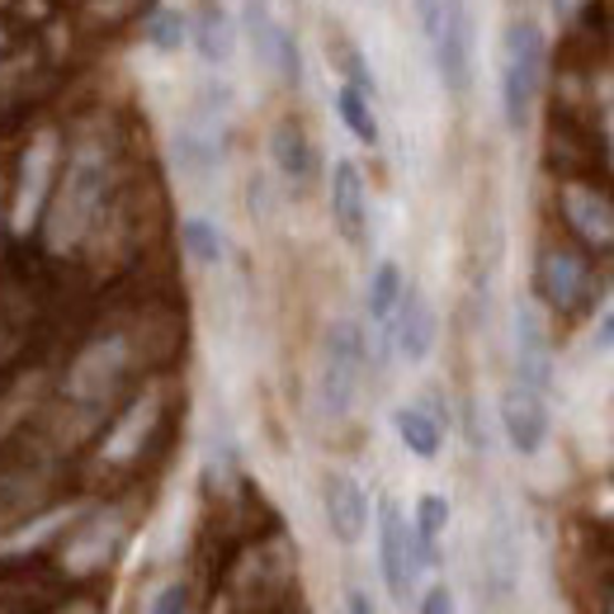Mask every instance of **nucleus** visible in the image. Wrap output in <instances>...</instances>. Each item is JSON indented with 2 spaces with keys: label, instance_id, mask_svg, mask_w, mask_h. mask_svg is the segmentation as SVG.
Listing matches in <instances>:
<instances>
[{
  "label": "nucleus",
  "instance_id": "obj_10",
  "mask_svg": "<svg viewBox=\"0 0 614 614\" xmlns=\"http://www.w3.org/2000/svg\"><path fill=\"white\" fill-rule=\"evenodd\" d=\"M326 524L341 543H360L368 530V491L350 472H331L326 478Z\"/></svg>",
  "mask_w": 614,
  "mask_h": 614
},
{
  "label": "nucleus",
  "instance_id": "obj_17",
  "mask_svg": "<svg viewBox=\"0 0 614 614\" xmlns=\"http://www.w3.org/2000/svg\"><path fill=\"white\" fill-rule=\"evenodd\" d=\"M568 218L576 222V232L595 246H614V208L605 199L586 195V189H568Z\"/></svg>",
  "mask_w": 614,
  "mask_h": 614
},
{
  "label": "nucleus",
  "instance_id": "obj_28",
  "mask_svg": "<svg viewBox=\"0 0 614 614\" xmlns=\"http://www.w3.org/2000/svg\"><path fill=\"white\" fill-rule=\"evenodd\" d=\"M416 614H454V591L449 586H430L426 595H420Z\"/></svg>",
  "mask_w": 614,
  "mask_h": 614
},
{
  "label": "nucleus",
  "instance_id": "obj_12",
  "mask_svg": "<svg viewBox=\"0 0 614 614\" xmlns=\"http://www.w3.org/2000/svg\"><path fill=\"white\" fill-rule=\"evenodd\" d=\"M123 341L114 336V341H100V345H91L85 355L76 360V368H72V393L76 397H100V393H110V383L118 378V368H123Z\"/></svg>",
  "mask_w": 614,
  "mask_h": 614
},
{
  "label": "nucleus",
  "instance_id": "obj_26",
  "mask_svg": "<svg viewBox=\"0 0 614 614\" xmlns=\"http://www.w3.org/2000/svg\"><path fill=\"white\" fill-rule=\"evenodd\" d=\"M152 416H156V402L152 397L137 402V412L114 430V440H110V449H104V454H110V459H128V454H137V445H143V435L152 426Z\"/></svg>",
  "mask_w": 614,
  "mask_h": 614
},
{
  "label": "nucleus",
  "instance_id": "obj_18",
  "mask_svg": "<svg viewBox=\"0 0 614 614\" xmlns=\"http://www.w3.org/2000/svg\"><path fill=\"white\" fill-rule=\"evenodd\" d=\"M270 152H274V166L284 170V180H293V185H308V180H312V170H318V156H312L308 137L298 133L293 123H284V128H274Z\"/></svg>",
  "mask_w": 614,
  "mask_h": 614
},
{
  "label": "nucleus",
  "instance_id": "obj_32",
  "mask_svg": "<svg viewBox=\"0 0 614 614\" xmlns=\"http://www.w3.org/2000/svg\"><path fill=\"white\" fill-rule=\"evenodd\" d=\"M62 614H91V610H85V605H72V610H62Z\"/></svg>",
  "mask_w": 614,
  "mask_h": 614
},
{
  "label": "nucleus",
  "instance_id": "obj_8",
  "mask_svg": "<svg viewBox=\"0 0 614 614\" xmlns=\"http://www.w3.org/2000/svg\"><path fill=\"white\" fill-rule=\"evenodd\" d=\"M435 331H440V322H435V308L426 303V293L402 289V303H397L393 322H388V336L402 350V360H407V364H426L430 350H435Z\"/></svg>",
  "mask_w": 614,
  "mask_h": 614
},
{
  "label": "nucleus",
  "instance_id": "obj_13",
  "mask_svg": "<svg viewBox=\"0 0 614 614\" xmlns=\"http://www.w3.org/2000/svg\"><path fill=\"white\" fill-rule=\"evenodd\" d=\"M189 39H195L204 62L222 66L227 58H232V48H237V29H232V20H227V10L218 6V0H199L195 20H189Z\"/></svg>",
  "mask_w": 614,
  "mask_h": 614
},
{
  "label": "nucleus",
  "instance_id": "obj_4",
  "mask_svg": "<svg viewBox=\"0 0 614 614\" xmlns=\"http://www.w3.org/2000/svg\"><path fill=\"white\" fill-rule=\"evenodd\" d=\"M435 66H440V81L449 85V95H464L472 81V14L468 0H445L440 29H435Z\"/></svg>",
  "mask_w": 614,
  "mask_h": 614
},
{
  "label": "nucleus",
  "instance_id": "obj_3",
  "mask_svg": "<svg viewBox=\"0 0 614 614\" xmlns=\"http://www.w3.org/2000/svg\"><path fill=\"white\" fill-rule=\"evenodd\" d=\"M378 568H383V582H388V591L397 601H407L416 591V576L426 568V558L416 549V534H412V524L402 516L397 501L378 506Z\"/></svg>",
  "mask_w": 614,
  "mask_h": 614
},
{
  "label": "nucleus",
  "instance_id": "obj_22",
  "mask_svg": "<svg viewBox=\"0 0 614 614\" xmlns=\"http://www.w3.org/2000/svg\"><path fill=\"white\" fill-rule=\"evenodd\" d=\"M402 270H397V260H383V266L374 270V279H368V318L388 326L393 322V312L402 303Z\"/></svg>",
  "mask_w": 614,
  "mask_h": 614
},
{
  "label": "nucleus",
  "instance_id": "obj_24",
  "mask_svg": "<svg viewBox=\"0 0 614 614\" xmlns=\"http://www.w3.org/2000/svg\"><path fill=\"white\" fill-rule=\"evenodd\" d=\"M180 241H185L189 260H199V266H218L222 251H227V246H222V232H218V222H208V218H185Z\"/></svg>",
  "mask_w": 614,
  "mask_h": 614
},
{
  "label": "nucleus",
  "instance_id": "obj_20",
  "mask_svg": "<svg viewBox=\"0 0 614 614\" xmlns=\"http://www.w3.org/2000/svg\"><path fill=\"white\" fill-rule=\"evenodd\" d=\"M81 516V506H62V511H48L39 516L33 524H24V530H14L0 539V558H14V553H33V549H43V543L62 530V524H72Z\"/></svg>",
  "mask_w": 614,
  "mask_h": 614
},
{
  "label": "nucleus",
  "instance_id": "obj_30",
  "mask_svg": "<svg viewBox=\"0 0 614 614\" xmlns=\"http://www.w3.org/2000/svg\"><path fill=\"white\" fill-rule=\"evenodd\" d=\"M591 345L601 350V355H610V350H614V312H605V318H601V326H595Z\"/></svg>",
  "mask_w": 614,
  "mask_h": 614
},
{
  "label": "nucleus",
  "instance_id": "obj_11",
  "mask_svg": "<svg viewBox=\"0 0 614 614\" xmlns=\"http://www.w3.org/2000/svg\"><path fill=\"white\" fill-rule=\"evenodd\" d=\"M516 368H520V383L530 388H549V374H553V360H549V336H543V322L530 303L516 308Z\"/></svg>",
  "mask_w": 614,
  "mask_h": 614
},
{
  "label": "nucleus",
  "instance_id": "obj_14",
  "mask_svg": "<svg viewBox=\"0 0 614 614\" xmlns=\"http://www.w3.org/2000/svg\"><path fill=\"white\" fill-rule=\"evenodd\" d=\"M582 284H586V270L582 260H576L572 251H549L539 266V289L543 298H549L553 308H572L576 298H582Z\"/></svg>",
  "mask_w": 614,
  "mask_h": 614
},
{
  "label": "nucleus",
  "instance_id": "obj_31",
  "mask_svg": "<svg viewBox=\"0 0 614 614\" xmlns=\"http://www.w3.org/2000/svg\"><path fill=\"white\" fill-rule=\"evenodd\" d=\"M350 614H378V610H374V601H368L364 591H350Z\"/></svg>",
  "mask_w": 614,
  "mask_h": 614
},
{
  "label": "nucleus",
  "instance_id": "obj_29",
  "mask_svg": "<svg viewBox=\"0 0 614 614\" xmlns=\"http://www.w3.org/2000/svg\"><path fill=\"white\" fill-rule=\"evenodd\" d=\"M440 14H445V0H416V20H420V33H426V39H435Z\"/></svg>",
  "mask_w": 614,
  "mask_h": 614
},
{
  "label": "nucleus",
  "instance_id": "obj_21",
  "mask_svg": "<svg viewBox=\"0 0 614 614\" xmlns=\"http://www.w3.org/2000/svg\"><path fill=\"white\" fill-rule=\"evenodd\" d=\"M336 110H341V123L360 137L364 147H374V143H378V118H374V104H368V95L360 91V85H350V81L341 85V91H336Z\"/></svg>",
  "mask_w": 614,
  "mask_h": 614
},
{
  "label": "nucleus",
  "instance_id": "obj_15",
  "mask_svg": "<svg viewBox=\"0 0 614 614\" xmlns=\"http://www.w3.org/2000/svg\"><path fill=\"white\" fill-rule=\"evenodd\" d=\"M48 143H33L29 162H24V175H20V195H14V232H29L33 218L43 208V195H48Z\"/></svg>",
  "mask_w": 614,
  "mask_h": 614
},
{
  "label": "nucleus",
  "instance_id": "obj_19",
  "mask_svg": "<svg viewBox=\"0 0 614 614\" xmlns=\"http://www.w3.org/2000/svg\"><path fill=\"white\" fill-rule=\"evenodd\" d=\"M114 543H118V524H114V516H104L100 524H91L72 549H66V572H91V568H100V563H110V553H114Z\"/></svg>",
  "mask_w": 614,
  "mask_h": 614
},
{
  "label": "nucleus",
  "instance_id": "obj_9",
  "mask_svg": "<svg viewBox=\"0 0 614 614\" xmlns=\"http://www.w3.org/2000/svg\"><path fill=\"white\" fill-rule=\"evenodd\" d=\"M331 218H336V232L360 246L368 232V189H364V175L355 162H336L331 170Z\"/></svg>",
  "mask_w": 614,
  "mask_h": 614
},
{
  "label": "nucleus",
  "instance_id": "obj_7",
  "mask_svg": "<svg viewBox=\"0 0 614 614\" xmlns=\"http://www.w3.org/2000/svg\"><path fill=\"white\" fill-rule=\"evenodd\" d=\"M501 430L511 440L516 454H539L549 440V407H543V393L530 383H511L501 393Z\"/></svg>",
  "mask_w": 614,
  "mask_h": 614
},
{
  "label": "nucleus",
  "instance_id": "obj_25",
  "mask_svg": "<svg viewBox=\"0 0 614 614\" xmlns=\"http://www.w3.org/2000/svg\"><path fill=\"white\" fill-rule=\"evenodd\" d=\"M185 39H189V20L180 10H170V6H162L147 20V43L156 48V52H180L185 48Z\"/></svg>",
  "mask_w": 614,
  "mask_h": 614
},
{
  "label": "nucleus",
  "instance_id": "obj_33",
  "mask_svg": "<svg viewBox=\"0 0 614 614\" xmlns=\"http://www.w3.org/2000/svg\"><path fill=\"white\" fill-rule=\"evenodd\" d=\"M610 614H614V605H610Z\"/></svg>",
  "mask_w": 614,
  "mask_h": 614
},
{
  "label": "nucleus",
  "instance_id": "obj_5",
  "mask_svg": "<svg viewBox=\"0 0 614 614\" xmlns=\"http://www.w3.org/2000/svg\"><path fill=\"white\" fill-rule=\"evenodd\" d=\"M241 24H246V39H251L260 62L274 66V72L284 76L289 85L303 81V58H298V43H293V33L284 29V20H274L270 0H246V6H241Z\"/></svg>",
  "mask_w": 614,
  "mask_h": 614
},
{
  "label": "nucleus",
  "instance_id": "obj_16",
  "mask_svg": "<svg viewBox=\"0 0 614 614\" xmlns=\"http://www.w3.org/2000/svg\"><path fill=\"white\" fill-rule=\"evenodd\" d=\"M393 430H397V440L416 454V459H435L440 445H445L440 420H435L430 412H420V407H397L393 412Z\"/></svg>",
  "mask_w": 614,
  "mask_h": 614
},
{
  "label": "nucleus",
  "instance_id": "obj_27",
  "mask_svg": "<svg viewBox=\"0 0 614 614\" xmlns=\"http://www.w3.org/2000/svg\"><path fill=\"white\" fill-rule=\"evenodd\" d=\"M147 614H189V591H185L180 582H166V586L147 601Z\"/></svg>",
  "mask_w": 614,
  "mask_h": 614
},
{
  "label": "nucleus",
  "instance_id": "obj_1",
  "mask_svg": "<svg viewBox=\"0 0 614 614\" xmlns=\"http://www.w3.org/2000/svg\"><path fill=\"white\" fill-rule=\"evenodd\" d=\"M543 29L534 20H516L501 39V114L516 133H524V123L534 114V95L543 81Z\"/></svg>",
  "mask_w": 614,
  "mask_h": 614
},
{
  "label": "nucleus",
  "instance_id": "obj_23",
  "mask_svg": "<svg viewBox=\"0 0 614 614\" xmlns=\"http://www.w3.org/2000/svg\"><path fill=\"white\" fill-rule=\"evenodd\" d=\"M445 524H449V501H445V497H435V491H426V497L416 501V524H412L416 549H420V558H426V563L435 558V543H440Z\"/></svg>",
  "mask_w": 614,
  "mask_h": 614
},
{
  "label": "nucleus",
  "instance_id": "obj_2",
  "mask_svg": "<svg viewBox=\"0 0 614 614\" xmlns=\"http://www.w3.org/2000/svg\"><path fill=\"white\" fill-rule=\"evenodd\" d=\"M360 374H364V331H360V322H336L326 331L322 374H318V397H322L326 416H345L355 407Z\"/></svg>",
  "mask_w": 614,
  "mask_h": 614
},
{
  "label": "nucleus",
  "instance_id": "obj_6",
  "mask_svg": "<svg viewBox=\"0 0 614 614\" xmlns=\"http://www.w3.org/2000/svg\"><path fill=\"white\" fill-rule=\"evenodd\" d=\"M95 199H100V166L81 162L62 189V204L52 208V251H72L76 237L91 227Z\"/></svg>",
  "mask_w": 614,
  "mask_h": 614
}]
</instances>
